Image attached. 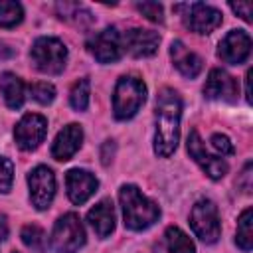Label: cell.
Returning <instances> with one entry per match:
<instances>
[{"label":"cell","mask_w":253,"mask_h":253,"mask_svg":"<svg viewBox=\"0 0 253 253\" xmlns=\"http://www.w3.org/2000/svg\"><path fill=\"white\" fill-rule=\"evenodd\" d=\"M245 99H247V103H251V69L245 75Z\"/></svg>","instance_id":"33"},{"label":"cell","mask_w":253,"mask_h":253,"mask_svg":"<svg viewBox=\"0 0 253 253\" xmlns=\"http://www.w3.org/2000/svg\"><path fill=\"white\" fill-rule=\"evenodd\" d=\"M113 154H115V142L113 140H105L103 146H101V162H103V166L111 164Z\"/></svg>","instance_id":"30"},{"label":"cell","mask_w":253,"mask_h":253,"mask_svg":"<svg viewBox=\"0 0 253 253\" xmlns=\"http://www.w3.org/2000/svg\"><path fill=\"white\" fill-rule=\"evenodd\" d=\"M170 57H172L176 69L184 77L194 79V77L200 75V71H202V59L194 51H190L182 42H178V40L172 42V45H170Z\"/></svg>","instance_id":"17"},{"label":"cell","mask_w":253,"mask_h":253,"mask_svg":"<svg viewBox=\"0 0 253 253\" xmlns=\"http://www.w3.org/2000/svg\"><path fill=\"white\" fill-rule=\"evenodd\" d=\"M188 152L211 180H219L227 174V162L206 150L198 130H190V134H188Z\"/></svg>","instance_id":"11"},{"label":"cell","mask_w":253,"mask_h":253,"mask_svg":"<svg viewBox=\"0 0 253 253\" xmlns=\"http://www.w3.org/2000/svg\"><path fill=\"white\" fill-rule=\"evenodd\" d=\"M182 101L174 89H162L156 97V134L154 150L158 156L168 158L180 140Z\"/></svg>","instance_id":"1"},{"label":"cell","mask_w":253,"mask_h":253,"mask_svg":"<svg viewBox=\"0 0 253 253\" xmlns=\"http://www.w3.org/2000/svg\"><path fill=\"white\" fill-rule=\"evenodd\" d=\"M30 57L38 71L47 75H57L63 71L67 61V47L57 38H38L32 45Z\"/></svg>","instance_id":"4"},{"label":"cell","mask_w":253,"mask_h":253,"mask_svg":"<svg viewBox=\"0 0 253 253\" xmlns=\"http://www.w3.org/2000/svg\"><path fill=\"white\" fill-rule=\"evenodd\" d=\"M211 146L221 154H233V144L225 134H213L211 136Z\"/></svg>","instance_id":"29"},{"label":"cell","mask_w":253,"mask_h":253,"mask_svg":"<svg viewBox=\"0 0 253 253\" xmlns=\"http://www.w3.org/2000/svg\"><path fill=\"white\" fill-rule=\"evenodd\" d=\"M237 83L235 79L223 71V69H211L208 75V81L204 85V95L213 101H225V103H235L237 101Z\"/></svg>","instance_id":"13"},{"label":"cell","mask_w":253,"mask_h":253,"mask_svg":"<svg viewBox=\"0 0 253 253\" xmlns=\"http://www.w3.org/2000/svg\"><path fill=\"white\" fill-rule=\"evenodd\" d=\"M57 14L61 20L77 26V28H87L91 22H93V16L87 8H83L81 4H75V2H59L57 6Z\"/></svg>","instance_id":"20"},{"label":"cell","mask_w":253,"mask_h":253,"mask_svg":"<svg viewBox=\"0 0 253 253\" xmlns=\"http://www.w3.org/2000/svg\"><path fill=\"white\" fill-rule=\"evenodd\" d=\"M71 107L75 111H85L89 105V81L87 79H79L75 81V85L71 87V95H69Z\"/></svg>","instance_id":"25"},{"label":"cell","mask_w":253,"mask_h":253,"mask_svg":"<svg viewBox=\"0 0 253 253\" xmlns=\"http://www.w3.org/2000/svg\"><path fill=\"white\" fill-rule=\"evenodd\" d=\"M119 200H121V206H123L125 225L128 229H132V231L146 229L160 217V208L152 200H148L132 184H125L121 188Z\"/></svg>","instance_id":"2"},{"label":"cell","mask_w":253,"mask_h":253,"mask_svg":"<svg viewBox=\"0 0 253 253\" xmlns=\"http://www.w3.org/2000/svg\"><path fill=\"white\" fill-rule=\"evenodd\" d=\"M190 225L194 233L204 241V243H215L219 239L221 227H219V215L217 208L211 200H198L192 208L190 213Z\"/></svg>","instance_id":"6"},{"label":"cell","mask_w":253,"mask_h":253,"mask_svg":"<svg viewBox=\"0 0 253 253\" xmlns=\"http://www.w3.org/2000/svg\"><path fill=\"white\" fill-rule=\"evenodd\" d=\"M81 140H83V128H81L79 125L71 123V125L63 126V128L57 132L55 140H53L51 156H53L55 160H59V162L69 160V158L79 150Z\"/></svg>","instance_id":"16"},{"label":"cell","mask_w":253,"mask_h":253,"mask_svg":"<svg viewBox=\"0 0 253 253\" xmlns=\"http://www.w3.org/2000/svg\"><path fill=\"white\" fill-rule=\"evenodd\" d=\"M14 180V166L8 158L0 156V192H8Z\"/></svg>","instance_id":"28"},{"label":"cell","mask_w":253,"mask_h":253,"mask_svg":"<svg viewBox=\"0 0 253 253\" xmlns=\"http://www.w3.org/2000/svg\"><path fill=\"white\" fill-rule=\"evenodd\" d=\"M166 245L170 253H196L192 239L176 225H170L166 229Z\"/></svg>","instance_id":"21"},{"label":"cell","mask_w":253,"mask_h":253,"mask_svg":"<svg viewBox=\"0 0 253 253\" xmlns=\"http://www.w3.org/2000/svg\"><path fill=\"white\" fill-rule=\"evenodd\" d=\"M45 132H47V121L42 115L28 113L16 125L14 136H16V142L22 150H34L45 138Z\"/></svg>","instance_id":"10"},{"label":"cell","mask_w":253,"mask_h":253,"mask_svg":"<svg viewBox=\"0 0 253 253\" xmlns=\"http://www.w3.org/2000/svg\"><path fill=\"white\" fill-rule=\"evenodd\" d=\"M22 241L26 247H30L32 251L36 253H45V247H47V237H45V231L36 225V223H30L22 229Z\"/></svg>","instance_id":"22"},{"label":"cell","mask_w":253,"mask_h":253,"mask_svg":"<svg viewBox=\"0 0 253 253\" xmlns=\"http://www.w3.org/2000/svg\"><path fill=\"white\" fill-rule=\"evenodd\" d=\"M160 43V36L152 30L132 28L123 36V49H126L134 57H148L154 55Z\"/></svg>","instance_id":"14"},{"label":"cell","mask_w":253,"mask_h":253,"mask_svg":"<svg viewBox=\"0 0 253 253\" xmlns=\"http://www.w3.org/2000/svg\"><path fill=\"white\" fill-rule=\"evenodd\" d=\"M87 49L99 63H113L123 55V36L115 28H105L87 42Z\"/></svg>","instance_id":"7"},{"label":"cell","mask_w":253,"mask_h":253,"mask_svg":"<svg viewBox=\"0 0 253 253\" xmlns=\"http://www.w3.org/2000/svg\"><path fill=\"white\" fill-rule=\"evenodd\" d=\"M251 217H253V210L247 208L241 215H239V221H237V245L243 249V251H251V245H253V231H251Z\"/></svg>","instance_id":"23"},{"label":"cell","mask_w":253,"mask_h":253,"mask_svg":"<svg viewBox=\"0 0 253 253\" xmlns=\"http://www.w3.org/2000/svg\"><path fill=\"white\" fill-rule=\"evenodd\" d=\"M251 51V38L243 30H231L221 42L217 55L229 65H239L249 57Z\"/></svg>","instance_id":"12"},{"label":"cell","mask_w":253,"mask_h":253,"mask_svg":"<svg viewBox=\"0 0 253 253\" xmlns=\"http://www.w3.org/2000/svg\"><path fill=\"white\" fill-rule=\"evenodd\" d=\"M136 10H138L142 16H146L150 22H158V24L164 22L162 6H160L158 2H138V4H136Z\"/></svg>","instance_id":"27"},{"label":"cell","mask_w":253,"mask_h":253,"mask_svg":"<svg viewBox=\"0 0 253 253\" xmlns=\"http://www.w3.org/2000/svg\"><path fill=\"white\" fill-rule=\"evenodd\" d=\"M14 253H18V251H14Z\"/></svg>","instance_id":"36"},{"label":"cell","mask_w":253,"mask_h":253,"mask_svg":"<svg viewBox=\"0 0 253 253\" xmlns=\"http://www.w3.org/2000/svg\"><path fill=\"white\" fill-rule=\"evenodd\" d=\"M30 91H32V97H34L38 103H42V105H47V103H51V101L55 99V87H53L51 83H45V81L34 83V85L30 87Z\"/></svg>","instance_id":"26"},{"label":"cell","mask_w":253,"mask_h":253,"mask_svg":"<svg viewBox=\"0 0 253 253\" xmlns=\"http://www.w3.org/2000/svg\"><path fill=\"white\" fill-rule=\"evenodd\" d=\"M237 184L243 188V192H251V162L245 164V168L241 172V180Z\"/></svg>","instance_id":"32"},{"label":"cell","mask_w":253,"mask_h":253,"mask_svg":"<svg viewBox=\"0 0 253 253\" xmlns=\"http://www.w3.org/2000/svg\"><path fill=\"white\" fill-rule=\"evenodd\" d=\"M146 101V87L136 77H121L117 81L115 93H113V111L115 119L126 121L136 115V111Z\"/></svg>","instance_id":"3"},{"label":"cell","mask_w":253,"mask_h":253,"mask_svg":"<svg viewBox=\"0 0 253 253\" xmlns=\"http://www.w3.org/2000/svg\"><path fill=\"white\" fill-rule=\"evenodd\" d=\"M12 53H14V51H12L6 43H0V57H10Z\"/></svg>","instance_id":"35"},{"label":"cell","mask_w":253,"mask_h":253,"mask_svg":"<svg viewBox=\"0 0 253 253\" xmlns=\"http://www.w3.org/2000/svg\"><path fill=\"white\" fill-rule=\"evenodd\" d=\"M8 237V223H6V217L0 213V241H4Z\"/></svg>","instance_id":"34"},{"label":"cell","mask_w":253,"mask_h":253,"mask_svg":"<svg viewBox=\"0 0 253 253\" xmlns=\"http://www.w3.org/2000/svg\"><path fill=\"white\" fill-rule=\"evenodd\" d=\"M229 8L235 12V14H239L245 22H251V4L249 2H237V4H229Z\"/></svg>","instance_id":"31"},{"label":"cell","mask_w":253,"mask_h":253,"mask_svg":"<svg viewBox=\"0 0 253 253\" xmlns=\"http://www.w3.org/2000/svg\"><path fill=\"white\" fill-rule=\"evenodd\" d=\"M85 243V229L75 213H65L55 221L51 247L57 253H77Z\"/></svg>","instance_id":"5"},{"label":"cell","mask_w":253,"mask_h":253,"mask_svg":"<svg viewBox=\"0 0 253 253\" xmlns=\"http://www.w3.org/2000/svg\"><path fill=\"white\" fill-rule=\"evenodd\" d=\"M180 10H186L184 24H186V28H190L196 34H210L221 24V12L211 6H206L202 2L184 4V6H180Z\"/></svg>","instance_id":"9"},{"label":"cell","mask_w":253,"mask_h":253,"mask_svg":"<svg viewBox=\"0 0 253 253\" xmlns=\"http://www.w3.org/2000/svg\"><path fill=\"white\" fill-rule=\"evenodd\" d=\"M24 18L22 4L12 2V0H2L0 2V28H14L20 24Z\"/></svg>","instance_id":"24"},{"label":"cell","mask_w":253,"mask_h":253,"mask_svg":"<svg viewBox=\"0 0 253 253\" xmlns=\"http://www.w3.org/2000/svg\"><path fill=\"white\" fill-rule=\"evenodd\" d=\"M87 221L91 223V227L95 229V233L99 237L111 235V231L115 229V208H113V202L111 200H101L95 208L89 210Z\"/></svg>","instance_id":"18"},{"label":"cell","mask_w":253,"mask_h":253,"mask_svg":"<svg viewBox=\"0 0 253 253\" xmlns=\"http://www.w3.org/2000/svg\"><path fill=\"white\" fill-rule=\"evenodd\" d=\"M65 186H67V196L73 204H85L97 190L99 182L97 178L87 172V170H79V168H73L67 172L65 176Z\"/></svg>","instance_id":"15"},{"label":"cell","mask_w":253,"mask_h":253,"mask_svg":"<svg viewBox=\"0 0 253 253\" xmlns=\"http://www.w3.org/2000/svg\"><path fill=\"white\" fill-rule=\"evenodd\" d=\"M30 198L36 210H47L55 196V176L47 166H36L28 174Z\"/></svg>","instance_id":"8"},{"label":"cell","mask_w":253,"mask_h":253,"mask_svg":"<svg viewBox=\"0 0 253 253\" xmlns=\"http://www.w3.org/2000/svg\"><path fill=\"white\" fill-rule=\"evenodd\" d=\"M24 83L20 77H16L14 73H2L0 75V91L4 95V101L10 109H20L24 105L26 99V91H24Z\"/></svg>","instance_id":"19"}]
</instances>
